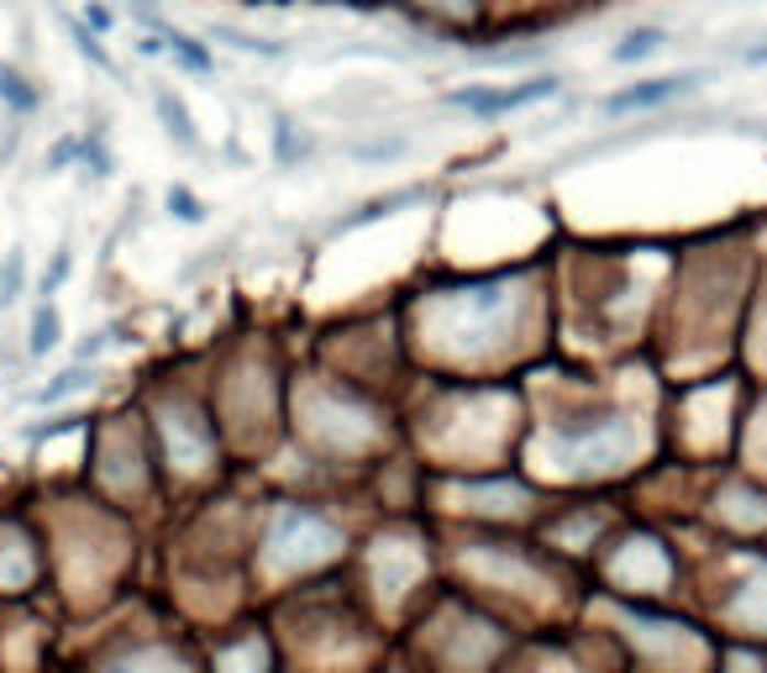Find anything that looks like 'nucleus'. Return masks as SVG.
I'll return each instance as SVG.
<instances>
[{
    "label": "nucleus",
    "instance_id": "2eb2a0df",
    "mask_svg": "<svg viewBox=\"0 0 767 673\" xmlns=\"http://www.w3.org/2000/svg\"><path fill=\"white\" fill-rule=\"evenodd\" d=\"M64 26H69L74 48L85 53V58H90V64H96V69H105V74H116V58H111V53L100 48V37H96V32H90V26H85V22H79V16H64Z\"/></svg>",
    "mask_w": 767,
    "mask_h": 673
},
{
    "label": "nucleus",
    "instance_id": "aec40b11",
    "mask_svg": "<svg viewBox=\"0 0 767 673\" xmlns=\"http://www.w3.org/2000/svg\"><path fill=\"white\" fill-rule=\"evenodd\" d=\"M216 37L221 43H232V48H242V53H264V58H279V43H268V37H247V32H232V26H216Z\"/></svg>",
    "mask_w": 767,
    "mask_h": 673
},
{
    "label": "nucleus",
    "instance_id": "6ab92c4d",
    "mask_svg": "<svg viewBox=\"0 0 767 673\" xmlns=\"http://www.w3.org/2000/svg\"><path fill=\"white\" fill-rule=\"evenodd\" d=\"M90 385V374L85 368H69V374H58L48 389H37V406H53V400H64V395H74V389Z\"/></svg>",
    "mask_w": 767,
    "mask_h": 673
},
{
    "label": "nucleus",
    "instance_id": "dca6fc26",
    "mask_svg": "<svg viewBox=\"0 0 767 673\" xmlns=\"http://www.w3.org/2000/svg\"><path fill=\"white\" fill-rule=\"evenodd\" d=\"M0 100H5V106H11V111H37V90H26V79L16 69H5V64H0Z\"/></svg>",
    "mask_w": 767,
    "mask_h": 673
},
{
    "label": "nucleus",
    "instance_id": "a878e982",
    "mask_svg": "<svg viewBox=\"0 0 767 673\" xmlns=\"http://www.w3.org/2000/svg\"><path fill=\"white\" fill-rule=\"evenodd\" d=\"M85 16H90V26H96V32H105V26H111V11H105V5H90Z\"/></svg>",
    "mask_w": 767,
    "mask_h": 673
},
{
    "label": "nucleus",
    "instance_id": "9b49d317",
    "mask_svg": "<svg viewBox=\"0 0 767 673\" xmlns=\"http://www.w3.org/2000/svg\"><path fill=\"white\" fill-rule=\"evenodd\" d=\"M704 74H668V79H642V85H631L621 96H604L600 111H647V106H663V100H678L689 96Z\"/></svg>",
    "mask_w": 767,
    "mask_h": 673
},
{
    "label": "nucleus",
    "instance_id": "9d476101",
    "mask_svg": "<svg viewBox=\"0 0 767 673\" xmlns=\"http://www.w3.org/2000/svg\"><path fill=\"white\" fill-rule=\"evenodd\" d=\"M211 673H274V648L264 631H237L216 642L211 652Z\"/></svg>",
    "mask_w": 767,
    "mask_h": 673
},
{
    "label": "nucleus",
    "instance_id": "20e7f679",
    "mask_svg": "<svg viewBox=\"0 0 767 673\" xmlns=\"http://www.w3.org/2000/svg\"><path fill=\"white\" fill-rule=\"evenodd\" d=\"M463 569L474 574L483 595H515V600H547V589L557 595V569L547 558H536L526 542H463Z\"/></svg>",
    "mask_w": 767,
    "mask_h": 673
},
{
    "label": "nucleus",
    "instance_id": "a211bd4d",
    "mask_svg": "<svg viewBox=\"0 0 767 673\" xmlns=\"http://www.w3.org/2000/svg\"><path fill=\"white\" fill-rule=\"evenodd\" d=\"M164 206H168V217H179V221H205V206H200V195L185 190V185H168Z\"/></svg>",
    "mask_w": 767,
    "mask_h": 673
},
{
    "label": "nucleus",
    "instance_id": "7ed1b4c3",
    "mask_svg": "<svg viewBox=\"0 0 767 673\" xmlns=\"http://www.w3.org/2000/svg\"><path fill=\"white\" fill-rule=\"evenodd\" d=\"M342 548H347V537L326 516H315L305 505H279L264 531V569L274 578H311L332 569Z\"/></svg>",
    "mask_w": 767,
    "mask_h": 673
},
{
    "label": "nucleus",
    "instance_id": "f8f14e48",
    "mask_svg": "<svg viewBox=\"0 0 767 673\" xmlns=\"http://www.w3.org/2000/svg\"><path fill=\"white\" fill-rule=\"evenodd\" d=\"M143 22L153 26V32H158V43H164V53H174V58H179V64H185V69H190V74H211V53L200 48L194 37H185L179 26L158 22V16H143Z\"/></svg>",
    "mask_w": 767,
    "mask_h": 673
},
{
    "label": "nucleus",
    "instance_id": "5701e85b",
    "mask_svg": "<svg viewBox=\"0 0 767 673\" xmlns=\"http://www.w3.org/2000/svg\"><path fill=\"white\" fill-rule=\"evenodd\" d=\"M64 274H69V253H58V258H53V274H48V279H43V295L64 285Z\"/></svg>",
    "mask_w": 767,
    "mask_h": 673
},
{
    "label": "nucleus",
    "instance_id": "f3484780",
    "mask_svg": "<svg viewBox=\"0 0 767 673\" xmlns=\"http://www.w3.org/2000/svg\"><path fill=\"white\" fill-rule=\"evenodd\" d=\"M58 332H64L58 311H53V306H37V316H32V353H48V347H58Z\"/></svg>",
    "mask_w": 767,
    "mask_h": 673
},
{
    "label": "nucleus",
    "instance_id": "4be33fe9",
    "mask_svg": "<svg viewBox=\"0 0 767 673\" xmlns=\"http://www.w3.org/2000/svg\"><path fill=\"white\" fill-rule=\"evenodd\" d=\"M69 158H79V137H64V143L48 153V168H64Z\"/></svg>",
    "mask_w": 767,
    "mask_h": 673
},
{
    "label": "nucleus",
    "instance_id": "bb28decb",
    "mask_svg": "<svg viewBox=\"0 0 767 673\" xmlns=\"http://www.w3.org/2000/svg\"><path fill=\"white\" fill-rule=\"evenodd\" d=\"M746 64H767V43H757V48H746Z\"/></svg>",
    "mask_w": 767,
    "mask_h": 673
},
{
    "label": "nucleus",
    "instance_id": "1a4fd4ad",
    "mask_svg": "<svg viewBox=\"0 0 767 673\" xmlns=\"http://www.w3.org/2000/svg\"><path fill=\"white\" fill-rule=\"evenodd\" d=\"M164 437H168V463H179V468H190V474L211 463L216 432H211V421H205V416L179 410V416H168V421H164Z\"/></svg>",
    "mask_w": 767,
    "mask_h": 673
},
{
    "label": "nucleus",
    "instance_id": "0eeeda50",
    "mask_svg": "<svg viewBox=\"0 0 767 673\" xmlns=\"http://www.w3.org/2000/svg\"><path fill=\"white\" fill-rule=\"evenodd\" d=\"M96 673H194V663L185 648L143 637V642H121Z\"/></svg>",
    "mask_w": 767,
    "mask_h": 673
},
{
    "label": "nucleus",
    "instance_id": "f03ea898",
    "mask_svg": "<svg viewBox=\"0 0 767 673\" xmlns=\"http://www.w3.org/2000/svg\"><path fill=\"white\" fill-rule=\"evenodd\" d=\"M636 453H642V427H636V416H615V410L552 421L547 432V457L563 474H578V479L621 474Z\"/></svg>",
    "mask_w": 767,
    "mask_h": 673
},
{
    "label": "nucleus",
    "instance_id": "39448f33",
    "mask_svg": "<svg viewBox=\"0 0 767 673\" xmlns=\"http://www.w3.org/2000/svg\"><path fill=\"white\" fill-rule=\"evenodd\" d=\"M610 584L625 605H657L672 595L678 563L657 537H636V542H621V553L610 563Z\"/></svg>",
    "mask_w": 767,
    "mask_h": 673
},
{
    "label": "nucleus",
    "instance_id": "6e6552de",
    "mask_svg": "<svg viewBox=\"0 0 767 673\" xmlns=\"http://www.w3.org/2000/svg\"><path fill=\"white\" fill-rule=\"evenodd\" d=\"M557 96V79L542 74V79H526L515 90H453V106L457 111H474V117H504V111H521V106H536V100H552Z\"/></svg>",
    "mask_w": 767,
    "mask_h": 673
},
{
    "label": "nucleus",
    "instance_id": "ddd939ff",
    "mask_svg": "<svg viewBox=\"0 0 767 673\" xmlns=\"http://www.w3.org/2000/svg\"><path fill=\"white\" fill-rule=\"evenodd\" d=\"M153 106H158V121H164L168 137L185 147V153H200V132H194V121H190V111H185V100H174L168 90H158V96H153Z\"/></svg>",
    "mask_w": 767,
    "mask_h": 673
},
{
    "label": "nucleus",
    "instance_id": "412c9836",
    "mask_svg": "<svg viewBox=\"0 0 767 673\" xmlns=\"http://www.w3.org/2000/svg\"><path fill=\"white\" fill-rule=\"evenodd\" d=\"M79 158H85V164H90V174H100V179L111 174V153H105V143H100V137H85V143H79Z\"/></svg>",
    "mask_w": 767,
    "mask_h": 673
},
{
    "label": "nucleus",
    "instance_id": "423d86ee",
    "mask_svg": "<svg viewBox=\"0 0 767 673\" xmlns=\"http://www.w3.org/2000/svg\"><path fill=\"white\" fill-rule=\"evenodd\" d=\"M715 621H725L742 648V637H767V563H746V578H731L715 595Z\"/></svg>",
    "mask_w": 767,
    "mask_h": 673
},
{
    "label": "nucleus",
    "instance_id": "f257e3e1",
    "mask_svg": "<svg viewBox=\"0 0 767 673\" xmlns=\"http://www.w3.org/2000/svg\"><path fill=\"white\" fill-rule=\"evenodd\" d=\"M621 648L647 673H710L720 669V648L694 621H672L657 605H621Z\"/></svg>",
    "mask_w": 767,
    "mask_h": 673
},
{
    "label": "nucleus",
    "instance_id": "b1692460",
    "mask_svg": "<svg viewBox=\"0 0 767 673\" xmlns=\"http://www.w3.org/2000/svg\"><path fill=\"white\" fill-rule=\"evenodd\" d=\"M22 289V253H11V268H5V300Z\"/></svg>",
    "mask_w": 767,
    "mask_h": 673
},
{
    "label": "nucleus",
    "instance_id": "4468645a",
    "mask_svg": "<svg viewBox=\"0 0 767 673\" xmlns=\"http://www.w3.org/2000/svg\"><path fill=\"white\" fill-rule=\"evenodd\" d=\"M663 43H668V32H663V26H636V32H625L621 43H615L610 58H615V64H636V58H652Z\"/></svg>",
    "mask_w": 767,
    "mask_h": 673
},
{
    "label": "nucleus",
    "instance_id": "393cba45",
    "mask_svg": "<svg viewBox=\"0 0 767 673\" xmlns=\"http://www.w3.org/2000/svg\"><path fill=\"white\" fill-rule=\"evenodd\" d=\"M279 158H294V132H289V121H279Z\"/></svg>",
    "mask_w": 767,
    "mask_h": 673
}]
</instances>
